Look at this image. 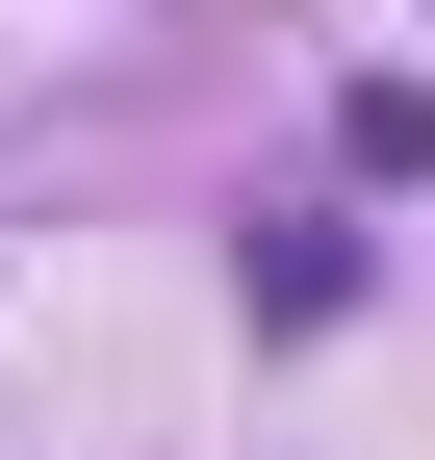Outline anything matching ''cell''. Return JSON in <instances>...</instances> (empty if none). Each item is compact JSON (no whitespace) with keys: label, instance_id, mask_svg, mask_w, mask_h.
Masks as SVG:
<instances>
[{"label":"cell","instance_id":"cell-1","mask_svg":"<svg viewBox=\"0 0 435 460\" xmlns=\"http://www.w3.org/2000/svg\"><path fill=\"white\" fill-rule=\"evenodd\" d=\"M231 281H256V332H333V307H359V230H333V205H256Z\"/></svg>","mask_w":435,"mask_h":460},{"label":"cell","instance_id":"cell-2","mask_svg":"<svg viewBox=\"0 0 435 460\" xmlns=\"http://www.w3.org/2000/svg\"><path fill=\"white\" fill-rule=\"evenodd\" d=\"M333 154L359 180H435V77H333Z\"/></svg>","mask_w":435,"mask_h":460}]
</instances>
